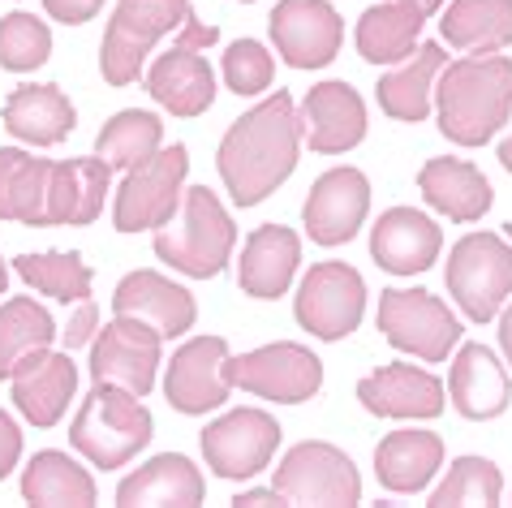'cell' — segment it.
<instances>
[{"label": "cell", "mask_w": 512, "mask_h": 508, "mask_svg": "<svg viewBox=\"0 0 512 508\" xmlns=\"http://www.w3.org/2000/svg\"><path fill=\"white\" fill-rule=\"evenodd\" d=\"M297 155H302L297 104L289 91H272L263 104L241 112L224 130L216 147V168L237 207H259L267 194H276L293 177Z\"/></svg>", "instance_id": "6da1fadb"}, {"label": "cell", "mask_w": 512, "mask_h": 508, "mask_svg": "<svg viewBox=\"0 0 512 508\" xmlns=\"http://www.w3.org/2000/svg\"><path fill=\"white\" fill-rule=\"evenodd\" d=\"M439 134L457 147H487L512 121V56L465 52L435 78Z\"/></svg>", "instance_id": "7a4b0ae2"}, {"label": "cell", "mask_w": 512, "mask_h": 508, "mask_svg": "<svg viewBox=\"0 0 512 508\" xmlns=\"http://www.w3.org/2000/svg\"><path fill=\"white\" fill-rule=\"evenodd\" d=\"M155 259L190 280H216L237 250V224L216 190L186 186L177 216L155 229Z\"/></svg>", "instance_id": "3957f363"}, {"label": "cell", "mask_w": 512, "mask_h": 508, "mask_svg": "<svg viewBox=\"0 0 512 508\" xmlns=\"http://www.w3.org/2000/svg\"><path fill=\"white\" fill-rule=\"evenodd\" d=\"M155 435V418L142 397L112 384H95L87 401L69 422V444L87 457L95 470H121L130 465Z\"/></svg>", "instance_id": "277c9868"}, {"label": "cell", "mask_w": 512, "mask_h": 508, "mask_svg": "<svg viewBox=\"0 0 512 508\" xmlns=\"http://www.w3.org/2000/svg\"><path fill=\"white\" fill-rule=\"evenodd\" d=\"M190 13V0H117L104 44H99V74H104L108 87L138 82L151 48L164 35H177Z\"/></svg>", "instance_id": "5b68a950"}, {"label": "cell", "mask_w": 512, "mask_h": 508, "mask_svg": "<svg viewBox=\"0 0 512 508\" xmlns=\"http://www.w3.org/2000/svg\"><path fill=\"white\" fill-rule=\"evenodd\" d=\"M448 298L469 323H491L512 298V246L500 233H465L444 263Z\"/></svg>", "instance_id": "8992f818"}, {"label": "cell", "mask_w": 512, "mask_h": 508, "mask_svg": "<svg viewBox=\"0 0 512 508\" xmlns=\"http://www.w3.org/2000/svg\"><path fill=\"white\" fill-rule=\"evenodd\" d=\"M216 39H220L216 26L198 22L190 13L186 26H181L177 39H173V48L151 61L142 82H147V95L164 112L190 121V117H203V112L216 104V74H211L207 56H203Z\"/></svg>", "instance_id": "52a82bcc"}, {"label": "cell", "mask_w": 512, "mask_h": 508, "mask_svg": "<svg viewBox=\"0 0 512 508\" xmlns=\"http://www.w3.org/2000/svg\"><path fill=\"white\" fill-rule=\"evenodd\" d=\"M190 177V147L173 143L147 155L142 164L125 168V181L112 194V224L117 233H155L160 224H168L181 207Z\"/></svg>", "instance_id": "ba28073f"}, {"label": "cell", "mask_w": 512, "mask_h": 508, "mask_svg": "<svg viewBox=\"0 0 512 508\" xmlns=\"http://www.w3.org/2000/svg\"><path fill=\"white\" fill-rule=\"evenodd\" d=\"M379 332L383 341L401 354H414L422 362H448V354L461 345V319L448 310L444 298L431 289H383L379 293Z\"/></svg>", "instance_id": "9c48e42d"}, {"label": "cell", "mask_w": 512, "mask_h": 508, "mask_svg": "<svg viewBox=\"0 0 512 508\" xmlns=\"http://www.w3.org/2000/svg\"><path fill=\"white\" fill-rule=\"evenodd\" d=\"M272 487L284 504H319V508H353L362 500V474L345 448L327 440H302L280 457Z\"/></svg>", "instance_id": "30bf717a"}, {"label": "cell", "mask_w": 512, "mask_h": 508, "mask_svg": "<svg viewBox=\"0 0 512 508\" xmlns=\"http://www.w3.org/2000/svg\"><path fill=\"white\" fill-rule=\"evenodd\" d=\"M280 440H284L280 422L259 405L229 409V414H220L216 422H207V431L198 435L207 470L216 478H229V483L259 478L267 465H272Z\"/></svg>", "instance_id": "8fae6325"}, {"label": "cell", "mask_w": 512, "mask_h": 508, "mask_svg": "<svg viewBox=\"0 0 512 508\" xmlns=\"http://www.w3.org/2000/svg\"><path fill=\"white\" fill-rule=\"evenodd\" d=\"M224 379L233 388L250 392L259 401H276V405H302L323 388V362L319 354H310L297 341H276V345H259L250 354H229L224 362Z\"/></svg>", "instance_id": "7c38bea8"}, {"label": "cell", "mask_w": 512, "mask_h": 508, "mask_svg": "<svg viewBox=\"0 0 512 508\" xmlns=\"http://www.w3.org/2000/svg\"><path fill=\"white\" fill-rule=\"evenodd\" d=\"M293 315L297 323L319 336V341H345L358 332V323L366 315V280L358 267L349 263H315L297 285L293 298Z\"/></svg>", "instance_id": "4fadbf2b"}, {"label": "cell", "mask_w": 512, "mask_h": 508, "mask_svg": "<svg viewBox=\"0 0 512 508\" xmlns=\"http://www.w3.org/2000/svg\"><path fill=\"white\" fill-rule=\"evenodd\" d=\"M164 366V336L138 319L112 315L91 341V379L147 397Z\"/></svg>", "instance_id": "5bb4252c"}, {"label": "cell", "mask_w": 512, "mask_h": 508, "mask_svg": "<svg viewBox=\"0 0 512 508\" xmlns=\"http://www.w3.org/2000/svg\"><path fill=\"white\" fill-rule=\"evenodd\" d=\"M267 31H272L276 56H284L289 69L332 65L345 44V22L327 0H276Z\"/></svg>", "instance_id": "9a60e30c"}, {"label": "cell", "mask_w": 512, "mask_h": 508, "mask_svg": "<svg viewBox=\"0 0 512 508\" xmlns=\"http://www.w3.org/2000/svg\"><path fill=\"white\" fill-rule=\"evenodd\" d=\"M371 216V181L362 168L340 164L310 186L302 203V224L315 246H345Z\"/></svg>", "instance_id": "2e32d148"}, {"label": "cell", "mask_w": 512, "mask_h": 508, "mask_svg": "<svg viewBox=\"0 0 512 508\" xmlns=\"http://www.w3.org/2000/svg\"><path fill=\"white\" fill-rule=\"evenodd\" d=\"M224 362H229V341L224 336H190L186 345L164 366V397L177 414L203 418L211 409L229 401L233 384L224 379Z\"/></svg>", "instance_id": "e0dca14e"}, {"label": "cell", "mask_w": 512, "mask_h": 508, "mask_svg": "<svg viewBox=\"0 0 512 508\" xmlns=\"http://www.w3.org/2000/svg\"><path fill=\"white\" fill-rule=\"evenodd\" d=\"M297 130L315 155H345L366 138V100L349 82L327 78L302 95Z\"/></svg>", "instance_id": "ac0fdd59"}, {"label": "cell", "mask_w": 512, "mask_h": 508, "mask_svg": "<svg viewBox=\"0 0 512 508\" xmlns=\"http://www.w3.org/2000/svg\"><path fill=\"white\" fill-rule=\"evenodd\" d=\"M112 315L138 319L160 332L164 341H177V336H186L198 323V302L186 285L168 280L164 272L142 267V272H130L112 289Z\"/></svg>", "instance_id": "d6986e66"}, {"label": "cell", "mask_w": 512, "mask_h": 508, "mask_svg": "<svg viewBox=\"0 0 512 508\" xmlns=\"http://www.w3.org/2000/svg\"><path fill=\"white\" fill-rule=\"evenodd\" d=\"M448 388L444 379L431 375L426 366L414 362H388L358 379V401L375 418H439L444 414Z\"/></svg>", "instance_id": "ffe728a7"}, {"label": "cell", "mask_w": 512, "mask_h": 508, "mask_svg": "<svg viewBox=\"0 0 512 508\" xmlns=\"http://www.w3.org/2000/svg\"><path fill=\"white\" fill-rule=\"evenodd\" d=\"M444 229L418 207H388L371 229V254L392 276H422L439 263Z\"/></svg>", "instance_id": "44dd1931"}, {"label": "cell", "mask_w": 512, "mask_h": 508, "mask_svg": "<svg viewBox=\"0 0 512 508\" xmlns=\"http://www.w3.org/2000/svg\"><path fill=\"white\" fill-rule=\"evenodd\" d=\"M13 405L35 427H56L78 392V366L69 349H39L9 375Z\"/></svg>", "instance_id": "7402d4cb"}, {"label": "cell", "mask_w": 512, "mask_h": 508, "mask_svg": "<svg viewBox=\"0 0 512 508\" xmlns=\"http://www.w3.org/2000/svg\"><path fill=\"white\" fill-rule=\"evenodd\" d=\"M448 397L461 418L491 422V418H500L512 401V375H508V366L495 358V349L469 341L457 349V358H452Z\"/></svg>", "instance_id": "603a6c76"}, {"label": "cell", "mask_w": 512, "mask_h": 508, "mask_svg": "<svg viewBox=\"0 0 512 508\" xmlns=\"http://www.w3.org/2000/svg\"><path fill=\"white\" fill-rule=\"evenodd\" d=\"M297 263H302V237L289 224H259L246 246H241V263H237V285L246 298L259 302H276L289 293Z\"/></svg>", "instance_id": "cb8c5ba5"}, {"label": "cell", "mask_w": 512, "mask_h": 508, "mask_svg": "<svg viewBox=\"0 0 512 508\" xmlns=\"http://www.w3.org/2000/svg\"><path fill=\"white\" fill-rule=\"evenodd\" d=\"M418 190H422V203L452 224H474L487 216L495 203V190H491V181L482 177V168L469 160H457V155H435V160H426L418 168Z\"/></svg>", "instance_id": "d4e9b609"}, {"label": "cell", "mask_w": 512, "mask_h": 508, "mask_svg": "<svg viewBox=\"0 0 512 508\" xmlns=\"http://www.w3.org/2000/svg\"><path fill=\"white\" fill-rule=\"evenodd\" d=\"M207 500L203 470L186 453H160L134 474L121 478L117 504L121 508H194Z\"/></svg>", "instance_id": "484cf974"}, {"label": "cell", "mask_w": 512, "mask_h": 508, "mask_svg": "<svg viewBox=\"0 0 512 508\" xmlns=\"http://www.w3.org/2000/svg\"><path fill=\"white\" fill-rule=\"evenodd\" d=\"M444 457H448L444 435L405 427V431H392L379 440L375 478H379L383 491H392V496H418V491L431 487V478L444 470Z\"/></svg>", "instance_id": "4316f807"}, {"label": "cell", "mask_w": 512, "mask_h": 508, "mask_svg": "<svg viewBox=\"0 0 512 508\" xmlns=\"http://www.w3.org/2000/svg\"><path fill=\"white\" fill-rule=\"evenodd\" d=\"M112 194V168L99 155H78V160H52L48 177V229L52 224H95L104 199Z\"/></svg>", "instance_id": "83f0119b"}, {"label": "cell", "mask_w": 512, "mask_h": 508, "mask_svg": "<svg viewBox=\"0 0 512 508\" xmlns=\"http://www.w3.org/2000/svg\"><path fill=\"white\" fill-rule=\"evenodd\" d=\"M78 108L56 82H22L5 100V130L31 147H56L74 134Z\"/></svg>", "instance_id": "f1b7e54d"}, {"label": "cell", "mask_w": 512, "mask_h": 508, "mask_svg": "<svg viewBox=\"0 0 512 508\" xmlns=\"http://www.w3.org/2000/svg\"><path fill=\"white\" fill-rule=\"evenodd\" d=\"M444 61H448L444 44H418L401 65L392 69V74H383L379 87H375V100L383 108V117L409 121V125H418V121L431 117V108H435V78H439V69H444Z\"/></svg>", "instance_id": "f546056e"}, {"label": "cell", "mask_w": 512, "mask_h": 508, "mask_svg": "<svg viewBox=\"0 0 512 508\" xmlns=\"http://www.w3.org/2000/svg\"><path fill=\"white\" fill-rule=\"evenodd\" d=\"M426 26V13L409 0H383L371 5L353 26V44L366 65H401L409 52L418 48Z\"/></svg>", "instance_id": "4dcf8cb0"}, {"label": "cell", "mask_w": 512, "mask_h": 508, "mask_svg": "<svg viewBox=\"0 0 512 508\" xmlns=\"http://www.w3.org/2000/svg\"><path fill=\"white\" fill-rule=\"evenodd\" d=\"M48 177L52 160H35L22 147H0V220L48 229Z\"/></svg>", "instance_id": "1f68e13d"}, {"label": "cell", "mask_w": 512, "mask_h": 508, "mask_svg": "<svg viewBox=\"0 0 512 508\" xmlns=\"http://www.w3.org/2000/svg\"><path fill=\"white\" fill-rule=\"evenodd\" d=\"M22 500L44 508H91L99 500V487L82 461L61 448H44L22 470Z\"/></svg>", "instance_id": "d6a6232c"}, {"label": "cell", "mask_w": 512, "mask_h": 508, "mask_svg": "<svg viewBox=\"0 0 512 508\" xmlns=\"http://www.w3.org/2000/svg\"><path fill=\"white\" fill-rule=\"evenodd\" d=\"M439 35L457 52H504L512 48V0H448Z\"/></svg>", "instance_id": "836d02e7"}, {"label": "cell", "mask_w": 512, "mask_h": 508, "mask_svg": "<svg viewBox=\"0 0 512 508\" xmlns=\"http://www.w3.org/2000/svg\"><path fill=\"white\" fill-rule=\"evenodd\" d=\"M56 336L61 328L48 315V306H39L35 298L0 302V379H9L39 349H52Z\"/></svg>", "instance_id": "e575fe53"}, {"label": "cell", "mask_w": 512, "mask_h": 508, "mask_svg": "<svg viewBox=\"0 0 512 508\" xmlns=\"http://www.w3.org/2000/svg\"><path fill=\"white\" fill-rule=\"evenodd\" d=\"M13 272H18L26 285L44 298H56L61 306H74L82 298H91L95 272L91 263L74 250H44V254H18L13 259Z\"/></svg>", "instance_id": "d590c367"}, {"label": "cell", "mask_w": 512, "mask_h": 508, "mask_svg": "<svg viewBox=\"0 0 512 508\" xmlns=\"http://www.w3.org/2000/svg\"><path fill=\"white\" fill-rule=\"evenodd\" d=\"M164 147V121L147 108H125L117 117L104 121V130L95 134V155L108 168H134L147 155H155Z\"/></svg>", "instance_id": "8d00e7d4"}, {"label": "cell", "mask_w": 512, "mask_h": 508, "mask_svg": "<svg viewBox=\"0 0 512 508\" xmlns=\"http://www.w3.org/2000/svg\"><path fill=\"white\" fill-rule=\"evenodd\" d=\"M504 496V474L491 457H457L444 483L431 491V508H491Z\"/></svg>", "instance_id": "74e56055"}, {"label": "cell", "mask_w": 512, "mask_h": 508, "mask_svg": "<svg viewBox=\"0 0 512 508\" xmlns=\"http://www.w3.org/2000/svg\"><path fill=\"white\" fill-rule=\"evenodd\" d=\"M52 56V31L35 13H5L0 18V69L9 74H35Z\"/></svg>", "instance_id": "f35d334b"}, {"label": "cell", "mask_w": 512, "mask_h": 508, "mask_svg": "<svg viewBox=\"0 0 512 508\" xmlns=\"http://www.w3.org/2000/svg\"><path fill=\"white\" fill-rule=\"evenodd\" d=\"M272 78H276V56L259 39L229 44V52H224V82H229L233 95H263L272 91Z\"/></svg>", "instance_id": "ab89813d"}, {"label": "cell", "mask_w": 512, "mask_h": 508, "mask_svg": "<svg viewBox=\"0 0 512 508\" xmlns=\"http://www.w3.org/2000/svg\"><path fill=\"white\" fill-rule=\"evenodd\" d=\"M95 332H99V310H95V302L91 298H82V302H74V315H69V323H65V332H61V341H65V349L74 354V349H82V345H91L95 341Z\"/></svg>", "instance_id": "60d3db41"}, {"label": "cell", "mask_w": 512, "mask_h": 508, "mask_svg": "<svg viewBox=\"0 0 512 508\" xmlns=\"http://www.w3.org/2000/svg\"><path fill=\"white\" fill-rule=\"evenodd\" d=\"M44 5V13L52 22H61V26H82V22H91L99 9H104V0H39Z\"/></svg>", "instance_id": "b9f144b4"}, {"label": "cell", "mask_w": 512, "mask_h": 508, "mask_svg": "<svg viewBox=\"0 0 512 508\" xmlns=\"http://www.w3.org/2000/svg\"><path fill=\"white\" fill-rule=\"evenodd\" d=\"M18 461H22V431H18V422L0 409V483L18 470Z\"/></svg>", "instance_id": "7bdbcfd3"}, {"label": "cell", "mask_w": 512, "mask_h": 508, "mask_svg": "<svg viewBox=\"0 0 512 508\" xmlns=\"http://www.w3.org/2000/svg\"><path fill=\"white\" fill-rule=\"evenodd\" d=\"M237 508H267V504H284V496L276 487H246V491H237L233 496Z\"/></svg>", "instance_id": "ee69618b"}, {"label": "cell", "mask_w": 512, "mask_h": 508, "mask_svg": "<svg viewBox=\"0 0 512 508\" xmlns=\"http://www.w3.org/2000/svg\"><path fill=\"white\" fill-rule=\"evenodd\" d=\"M495 319H500V349H504V362H508V371H512V298L504 302V310H500Z\"/></svg>", "instance_id": "f6af8a7d"}, {"label": "cell", "mask_w": 512, "mask_h": 508, "mask_svg": "<svg viewBox=\"0 0 512 508\" xmlns=\"http://www.w3.org/2000/svg\"><path fill=\"white\" fill-rule=\"evenodd\" d=\"M409 5H418V9L426 13V18H431V13H439V9L448 5V0H409Z\"/></svg>", "instance_id": "bcb514c9"}, {"label": "cell", "mask_w": 512, "mask_h": 508, "mask_svg": "<svg viewBox=\"0 0 512 508\" xmlns=\"http://www.w3.org/2000/svg\"><path fill=\"white\" fill-rule=\"evenodd\" d=\"M500 164L508 168V173H512V134L504 138V143H500Z\"/></svg>", "instance_id": "7dc6e473"}, {"label": "cell", "mask_w": 512, "mask_h": 508, "mask_svg": "<svg viewBox=\"0 0 512 508\" xmlns=\"http://www.w3.org/2000/svg\"><path fill=\"white\" fill-rule=\"evenodd\" d=\"M5 289H9V267H5V259H0V298H5Z\"/></svg>", "instance_id": "c3c4849f"}, {"label": "cell", "mask_w": 512, "mask_h": 508, "mask_svg": "<svg viewBox=\"0 0 512 508\" xmlns=\"http://www.w3.org/2000/svg\"><path fill=\"white\" fill-rule=\"evenodd\" d=\"M237 5H254V0H237Z\"/></svg>", "instance_id": "681fc988"}, {"label": "cell", "mask_w": 512, "mask_h": 508, "mask_svg": "<svg viewBox=\"0 0 512 508\" xmlns=\"http://www.w3.org/2000/svg\"><path fill=\"white\" fill-rule=\"evenodd\" d=\"M508 237H512V224H508Z\"/></svg>", "instance_id": "f907efd6"}]
</instances>
